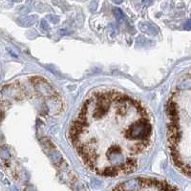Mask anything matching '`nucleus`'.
Wrapping results in <instances>:
<instances>
[{
    "label": "nucleus",
    "mask_w": 191,
    "mask_h": 191,
    "mask_svg": "<svg viewBox=\"0 0 191 191\" xmlns=\"http://www.w3.org/2000/svg\"><path fill=\"white\" fill-rule=\"evenodd\" d=\"M152 136V121L144 107L116 91L92 94L69 132L70 141L83 163L105 177L134 172Z\"/></svg>",
    "instance_id": "1"
},
{
    "label": "nucleus",
    "mask_w": 191,
    "mask_h": 191,
    "mask_svg": "<svg viewBox=\"0 0 191 191\" xmlns=\"http://www.w3.org/2000/svg\"><path fill=\"white\" fill-rule=\"evenodd\" d=\"M167 139L174 164L191 177V73L175 87L166 104Z\"/></svg>",
    "instance_id": "2"
},
{
    "label": "nucleus",
    "mask_w": 191,
    "mask_h": 191,
    "mask_svg": "<svg viewBox=\"0 0 191 191\" xmlns=\"http://www.w3.org/2000/svg\"><path fill=\"white\" fill-rule=\"evenodd\" d=\"M178 187L171 186L166 182L155 180V179H133L121 183L113 189L118 190H168L177 189Z\"/></svg>",
    "instance_id": "3"
}]
</instances>
